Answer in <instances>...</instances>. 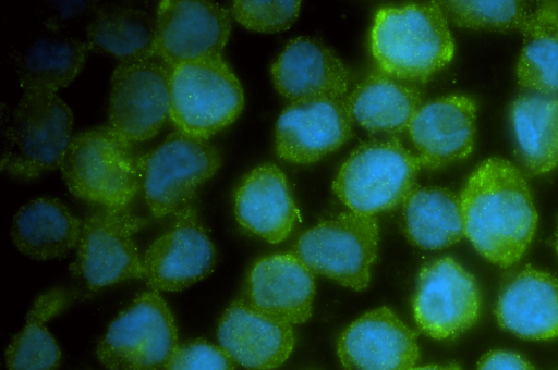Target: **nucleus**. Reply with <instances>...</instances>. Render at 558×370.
Here are the masks:
<instances>
[{
    "mask_svg": "<svg viewBox=\"0 0 558 370\" xmlns=\"http://www.w3.org/2000/svg\"><path fill=\"white\" fill-rule=\"evenodd\" d=\"M555 246H556V250H557V254H558V226H557V231H556Z\"/></svg>",
    "mask_w": 558,
    "mask_h": 370,
    "instance_id": "36",
    "label": "nucleus"
},
{
    "mask_svg": "<svg viewBox=\"0 0 558 370\" xmlns=\"http://www.w3.org/2000/svg\"><path fill=\"white\" fill-rule=\"evenodd\" d=\"M72 124L71 109L54 91L24 88L4 132L1 170L19 180H34L60 168Z\"/></svg>",
    "mask_w": 558,
    "mask_h": 370,
    "instance_id": "4",
    "label": "nucleus"
},
{
    "mask_svg": "<svg viewBox=\"0 0 558 370\" xmlns=\"http://www.w3.org/2000/svg\"><path fill=\"white\" fill-rule=\"evenodd\" d=\"M411 370H463L458 363L449 362L446 365H426L414 367Z\"/></svg>",
    "mask_w": 558,
    "mask_h": 370,
    "instance_id": "35",
    "label": "nucleus"
},
{
    "mask_svg": "<svg viewBox=\"0 0 558 370\" xmlns=\"http://www.w3.org/2000/svg\"><path fill=\"white\" fill-rule=\"evenodd\" d=\"M171 226L143 257L144 279L154 291L179 292L208 276L216 249L191 205L173 214Z\"/></svg>",
    "mask_w": 558,
    "mask_h": 370,
    "instance_id": "14",
    "label": "nucleus"
},
{
    "mask_svg": "<svg viewBox=\"0 0 558 370\" xmlns=\"http://www.w3.org/2000/svg\"><path fill=\"white\" fill-rule=\"evenodd\" d=\"M245 295L247 303L267 314L304 323L313 312L314 273L295 254L266 256L252 266Z\"/></svg>",
    "mask_w": 558,
    "mask_h": 370,
    "instance_id": "20",
    "label": "nucleus"
},
{
    "mask_svg": "<svg viewBox=\"0 0 558 370\" xmlns=\"http://www.w3.org/2000/svg\"><path fill=\"white\" fill-rule=\"evenodd\" d=\"M402 203L403 229L412 245L437 250L464 236L460 195L449 188L415 186Z\"/></svg>",
    "mask_w": 558,
    "mask_h": 370,
    "instance_id": "26",
    "label": "nucleus"
},
{
    "mask_svg": "<svg viewBox=\"0 0 558 370\" xmlns=\"http://www.w3.org/2000/svg\"><path fill=\"white\" fill-rule=\"evenodd\" d=\"M344 102L354 123L372 133L397 134L408 131L424 101L417 84L378 70L360 82Z\"/></svg>",
    "mask_w": 558,
    "mask_h": 370,
    "instance_id": "23",
    "label": "nucleus"
},
{
    "mask_svg": "<svg viewBox=\"0 0 558 370\" xmlns=\"http://www.w3.org/2000/svg\"><path fill=\"white\" fill-rule=\"evenodd\" d=\"M219 149L207 138L175 130L142 156V190L156 218L190 206L196 190L219 170Z\"/></svg>",
    "mask_w": 558,
    "mask_h": 370,
    "instance_id": "9",
    "label": "nucleus"
},
{
    "mask_svg": "<svg viewBox=\"0 0 558 370\" xmlns=\"http://www.w3.org/2000/svg\"><path fill=\"white\" fill-rule=\"evenodd\" d=\"M353 125L344 99L291 102L276 122V153L290 163L317 162L351 139Z\"/></svg>",
    "mask_w": 558,
    "mask_h": 370,
    "instance_id": "15",
    "label": "nucleus"
},
{
    "mask_svg": "<svg viewBox=\"0 0 558 370\" xmlns=\"http://www.w3.org/2000/svg\"><path fill=\"white\" fill-rule=\"evenodd\" d=\"M234 214L245 231L271 244L287 239L301 220L287 177L274 163L244 176L234 193Z\"/></svg>",
    "mask_w": 558,
    "mask_h": 370,
    "instance_id": "22",
    "label": "nucleus"
},
{
    "mask_svg": "<svg viewBox=\"0 0 558 370\" xmlns=\"http://www.w3.org/2000/svg\"><path fill=\"white\" fill-rule=\"evenodd\" d=\"M169 370H236L235 362L221 346L204 338L180 344Z\"/></svg>",
    "mask_w": 558,
    "mask_h": 370,
    "instance_id": "33",
    "label": "nucleus"
},
{
    "mask_svg": "<svg viewBox=\"0 0 558 370\" xmlns=\"http://www.w3.org/2000/svg\"><path fill=\"white\" fill-rule=\"evenodd\" d=\"M82 221L59 199L38 197L15 213L11 236L15 247L34 260L60 259L77 247Z\"/></svg>",
    "mask_w": 558,
    "mask_h": 370,
    "instance_id": "24",
    "label": "nucleus"
},
{
    "mask_svg": "<svg viewBox=\"0 0 558 370\" xmlns=\"http://www.w3.org/2000/svg\"><path fill=\"white\" fill-rule=\"evenodd\" d=\"M378 240L374 215L342 212L304 231L296 239L294 254L314 274L363 291L377 260Z\"/></svg>",
    "mask_w": 558,
    "mask_h": 370,
    "instance_id": "8",
    "label": "nucleus"
},
{
    "mask_svg": "<svg viewBox=\"0 0 558 370\" xmlns=\"http://www.w3.org/2000/svg\"><path fill=\"white\" fill-rule=\"evenodd\" d=\"M243 106L242 86L221 55L172 69L169 119L178 131L209 139L233 123Z\"/></svg>",
    "mask_w": 558,
    "mask_h": 370,
    "instance_id": "7",
    "label": "nucleus"
},
{
    "mask_svg": "<svg viewBox=\"0 0 558 370\" xmlns=\"http://www.w3.org/2000/svg\"><path fill=\"white\" fill-rule=\"evenodd\" d=\"M173 314L157 291H146L110 322L96 348L110 370H169L179 347Z\"/></svg>",
    "mask_w": 558,
    "mask_h": 370,
    "instance_id": "6",
    "label": "nucleus"
},
{
    "mask_svg": "<svg viewBox=\"0 0 558 370\" xmlns=\"http://www.w3.org/2000/svg\"><path fill=\"white\" fill-rule=\"evenodd\" d=\"M418 329L435 340H451L475 324L481 294L474 276L459 262L444 257L424 264L412 303Z\"/></svg>",
    "mask_w": 558,
    "mask_h": 370,
    "instance_id": "11",
    "label": "nucleus"
},
{
    "mask_svg": "<svg viewBox=\"0 0 558 370\" xmlns=\"http://www.w3.org/2000/svg\"><path fill=\"white\" fill-rule=\"evenodd\" d=\"M89 46L87 41L41 37L15 58L21 87L57 91L72 83L81 71Z\"/></svg>",
    "mask_w": 558,
    "mask_h": 370,
    "instance_id": "30",
    "label": "nucleus"
},
{
    "mask_svg": "<svg viewBox=\"0 0 558 370\" xmlns=\"http://www.w3.org/2000/svg\"><path fill=\"white\" fill-rule=\"evenodd\" d=\"M337 353L344 370H411L420 358L417 334L388 307L353 321L339 336Z\"/></svg>",
    "mask_w": 558,
    "mask_h": 370,
    "instance_id": "16",
    "label": "nucleus"
},
{
    "mask_svg": "<svg viewBox=\"0 0 558 370\" xmlns=\"http://www.w3.org/2000/svg\"><path fill=\"white\" fill-rule=\"evenodd\" d=\"M147 220L128 209L99 208L82 221L76 257L70 266L74 276L93 291L125 280L144 279L143 259L134 234Z\"/></svg>",
    "mask_w": 558,
    "mask_h": 370,
    "instance_id": "10",
    "label": "nucleus"
},
{
    "mask_svg": "<svg viewBox=\"0 0 558 370\" xmlns=\"http://www.w3.org/2000/svg\"><path fill=\"white\" fill-rule=\"evenodd\" d=\"M313 370V369H312Z\"/></svg>",
    "mask_w": 558,
    "mask_h": 370,
    "instance_id": "37",
    "label": "nucleus"
},
{
    "mask_svg": "<svg viewBox=\"0 0 558 370\" xmlns=\"http://www.w3.org/2000/svg\"><path fill=\"white\" fill-rule=\"evenodd\" d=\"M77 293L54 287L36 297L26 316V322L5 350L8 370H58L61 350L46 322L62 312Z\"/></svg>",
    "mask_w": 558,
    "mask_h": 370,
    "instance_id": "28",
    "label": "nucleus"
},
{
    "mask_svg": "<svg viewBox=\"0 0 558 370\" xmlns=\"http://www.w3.org/2000/svg\"><path fill=\"white\" fill-rule=\"evenodd\" d=\"M155 22V57L171 69L221 55L231 33L229 11L213 1L163 0Z\"/></svg>",
    "mask_w": 558,
    "mask_h": 370,
    "instance_id": "13",
    "label": "nucleus"
},
{
    "mask_svg": "<svg viewBox=\"0 0 558 370\" xmlns=\"http://www.w3.org/2000/svg\"><path fill=\"white\" fill-rule=\"evenodd\" d=\"M277 91L291 102L344 99L350 72L322 40L296 37L289 41L270 69Z\"/></svg>",
    "mask_w": 558,
    "mask_h": 370,
    "instance_id": "19",
    "label": "nucleus"
},
{
    "mask_svg": "<svg viewBox=\"0 0 558 370\" xmlns=\"http://www.w3.org/2000/svg\"><path fill=\"white\" fill-rule=\"evenodd\" d=\"M171 72L153 59L120 63L111 77L109 126L130 143L154 137L169 118Z\"/></svg>",
    "mask_w": 558,
    "mask_h": 370,
    "instance_id": "12",
    "label": "nucleus"
},
{
    "mask_svg": "<svg viewBox=\"0 0 558 370\" xmlns=\"http://www.w3.org/2000/svg\"><path fill=\"white\" fill-rule=\"evenodd\" d=\"M408 133L422 168L436 170L468 158L476 136V104L450 94L423 102Z\"/></svg>",
    "mask_w": 558,
    "mask_h": 370,
    "instance_id": "17",
    "label": "nucleus"
},
{
    "mask_svg": "<svg viewBox=\"0 0 558 370\" xmlns=\"http://www.w3.org/2000/svg\"><path fill=\"white\" fill-rule=\"evenodd\" d=\"M421 168L398 139L364 141L340 166L332 190L351 211L374 215L404 201Z\"/></svg>",
    "mask_w": 558,
    "mask_h": 370,
    "instance_id": "5",
    "label": "nucleus"
},
{
    "mask_svg": "<svg viewBox=\"0 0 558 370\" xmlns=\"http://www.w3.org/2000/svg\"><path fill=\"white\" fill-rule=\"evenodd\" d=\"M464 236L487 260L508 268L529 248L537 211L522 172L492 157L470 174L461 194Z\"/></svg>",
    "mask_w": 558,
    "mask_h": 370,
    "instance_id": "1",
    "label": "nucleus"
},
{
    "mask_svg": "<svg viewBox=\"0 0 558 370\" xmlns=\"http://www.w3.org/2000/svg\"><path fill=\"white\" fill-rule=\"evenodd\" d=\"M499 325L534 341L558 336V279L526 266L502 285L495 307Z\"/></svg>",
    "mask_w": 558,
    "mask_h": 370,
    "instance_id": "21",
    "label": "nucleus"
},
{
    "mask_svg": "<svg viewBox=\"0 0 558 370\" xmlns=\"http://www.w3.org/2000/svg\"><path fill=\"white\" fill-rule=\"evenodd\" d=\"M142 156L109 125L72 137L60 170L70 192L107 209H128L142 190Z\"/></svg>",
    "mask_w": 558,
    "mask_h": 370,
    "instance_id": "3",
    "label": "nucleus"
},
{
    "mask_svg": "<svg viewBox=\"0 0 558 370\" xmlns=\"http://www.w3.org/2000/svg\"><path fill=\"white\" fill-rule=\"evenodd\" d=\"M476 370H536L523 356L510 350L494 349L478 361Z\"/></svg>",
    "mask_w": 558,
    "mask_h": 370,
    "instance_id": "34",
    "label": "nucleus"
},
{
    "mask_svg": "<svg viewBox=\"0 0 558 370\" xmlns=\"http://www.w3.org/2000/svg\"><path fill=\"white\" fill-rule=\"evenodd\" d=\"M217 337L233 361L247 370H272L292 354V324L267 314L245 299L232 301L222 313Z\"/></svg>",
    "mask_w": 558,
    "mask_h": 370,
    "instance_id": "18",
    "label": "nucleus"
},
{
    "mask_svg": "<svg viewBox=\"0 0 558 370\" xmlns=\"http://www.w3.org/2000/svg\"><path fill=\"white\" fill-rule=\"evenodd\" d=\"M437 3L448 21L476 30L521 33L533 11L526 2L517 0H446Z\"/></svg>",
    "mask_w": 558,
    "mask_h": 370,
    "instance_id": "31",
    "label": "nucleus"
},
{
    "mask_svg": "<svg viewBox=\"0 0 558 370\" xmlns=\"http://www.w3.org/2000/svg\"><path fill=\"white\" fill-rule=\"evenodd\" d=\"M301 1L232 2L231 15L245 28L258 33H278L288 29L296 21Z\"/></svg>",
    "mask_w": 558,
    "mask_h": 370,
    "instance_id": "32",
    "label": "nucleus"
},
{
    "mask_svg": "<svg viewBox=\"0 0 558 370\" xmlns=\"http://www.w3.org/2000/svg\"><path fill=\"white\" fill-rule=\"evenodd\" d=\"M521 34L518 84L526 91L558 95V1H538Z\"/></svg>",
    "mask_w": 558,
    "mask_h": 370,
    "instance_id": "29",
    "label": "nucleus"
},
{
    "mask_svg": "<svg viewBox=\"0 0 558 370\" xmlns=\"http://www.w3.org/2000/svg\"><path fill=\"white\" fill-rule=\"evenodd\" d=\"M378 70L410 83H426L453 58L454 41L437 1L385 7L369 35Z\"/></svg>",
    "mask_w": 558,
    "mask_h": 370,
    "instance_id": "2",
    "label": "nucleus"
},
{
    "mask_svg": "<svg viewBox=\"0 0 558 370\" xmlns=\"http://www.w3.org/2000/svg\"><path fill=\"white\" fill-rule=\"evenodd\" d=\"M517 157L530 176L558 166V95L524 91L510 107Z\"/></svg>",
    "mask_w": 558,
    "mask_h": 370,
    "instance_id": "25",
    "label": "nucleus"
},
{
    "mask_svg": "<svg viewBox=\"0 0 558 370\" xmlns=\"http://www.w3.org/2000/svg\"><path fill=\"white\" fill-rule=\"evenodd\" d=\"M89 50L135 63L155 57L156 22L144 11L125 5L98 8L87 28Z\"/></svg>",
    "mask_w": 558,
    "mask_h": 370,
    "instance_id": "27",
    "label": "nucleus"
}]
</instances>
